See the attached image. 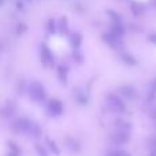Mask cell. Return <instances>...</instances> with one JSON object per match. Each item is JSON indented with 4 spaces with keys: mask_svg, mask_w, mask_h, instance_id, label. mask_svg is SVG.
Here are the masks:
<instances>
[{
    "mask_svg": "<svg viewBox=\"0 0 156 156\" xmlns=\"http://www.w3.org/2000/svg\"><path fill=\"white\" fill-rule=\"evenodd\" d=\"M119 93H121L125 99H129V100L134 99L136 94H137L134 89H133L132 86H129V85H125V86H122V88H119Z\"/></svg>",
    "mask_w": 156,
    "mask_h": 156,
    "instance_id": "8992f818",
    "label": "cell"
},
{
    "mask_svg": "<svg viewBox=\"0 0 156 156\" xmlns=\"http://www.w3.org/2000/svg\"><path fill=\"white\" fill-rule=\"evenodd\" d=\"M107 103H108V107L112 111H115V112H123V111L126 110L125 103L122 101V99L115 96V94H110V96L107 97Z\"/></svg>",
    "mask_w": 156,
    "mask_h": 156,
    "instance_id": "7a4b0ae2",
    "label": "cell"
},
{
    "mask_svg": "<svg viewBox=\"0 0 156 156\" xmlns=\"http://www.w3.org/2000/svg\"><path fill=\"white\" fill-rule=\"evenodd\" d=\"M104 38L107 40V43H108V44H111V45L115 47V48H118V47H119V38H118V37H115L114 34H105V36H104Z\"/></svg>",
    "mask_w": 156,
    "mask_h": 156,
    "instance_id": "9c48e42d",
    "label": "cell"
},
{
    "mask_svg": "<svg viewBox=\"0 0 156 156\" xmlns=\"http://www.w3.org/2000/svg\"><path fill=\"white\" fill-rule=\"evenodd\" d=\"M59 30L62 33L67 32V21H66V18H60V21H59Z\"/></svg>",
    "mask_w": 156,
    "mask_h": 156,
    "instance_id": "5bb4252c",
    "label": "cell"
},
{
    "mask_svg": "<svg viewBox=\"0 0 156 156\" xmlns=\"http://www.w3.org/2000/svg\"><path fill=\"white\" fill-rule=\"evenodd\" d=\"M130 140V133L125 132V130H116L111 136V143L116 144V145H123V144L129 143Z\"/></svg>",
    "mask_w": 156,
    "mask_h": 156,
    "instance_id": "3957f363",
    "label": "cell"
},
{
    "mask_svg": "<svg viewBox=\"0 0 156 156\" xmlns=\"http://www.w3.org/2000/svg\"><path fill=\"white\" fill-rule=\"evenodd\" d=\"M41 60L45 66H51L54 63V56H52L51 51H49L47 47H43L41 48Z\"/></svg>",
    "mask_w": 156,
    "mask_h": 156,
    "instance_id": "5b68a950",
    "label": "cell"
},
{
    "mask_svg": "<svg viewBox=\"0 0 156 156\" xmlns=\"http://www.w3.org/2000/svg\"><path fill=\"white\" fill-rule=\"evenodd\" d=\"M67 67H65V66H59V69H58V76L60 77V80L62 81H66V78H67Z\"/></svg>",
    "mask_w": 156,
    "mask_h": 156,
    "instance_id": "7c38bea8",
    "label": "cell"
},
{
    "mask_svg": "<svg viewBox=\"0 0 156 156\" xmlns=\"http://www.w3.org/2000/svg\"><path fill=\"white\" fill-rule=\"evenodd\" d=\"M116 126V130H125V132H129L130 127H132V125L129 123V122H125V121H118L115 123Z\"/></svg>",
    "mask_w": 156,
    "mask_h": 156,
    "instance_id": "30bf717a",
    "label": "cell"
},
{
    "mask_svg": "<svg viewBox=\"0 0 156 156\" xmlns=\"http://www.w3.org/2000/svg\"><path fill=\"white\" fill-rule=\"evenodd\" d=\"M149 40H151L154 44H156V34H149Z\"/></svg>",
    "mask_w": 156,
    "mask_h": 156,
    "instance_id": "e0dca14e",
    "label": "cell"
},
{
    "mask_svg": "<svg viewBox=\"0 0 156 156\" xmlns=\"http://www.w3.org/2000/svg\"><path fill=\"white\" fill-rule=\"evenodd\" d=\"M36 151L38 152V155H40V156H48V152H47L45 148H44V147H41L40 144H37V145H36Z\"/></svg>",
    "mask_w": 156,
    "mask_h": 156,
    "instance_id": "9a60e30c",
    "label": "cell"
},
{
    "mask_svg": "<svg viewBox=\"0 0 156 156\" xmlns=\"http://www.w3.org/2000/svg\"><path fill=\"white\" fill-rule=\"evenodd\" d=\"M29 93L30 97L36 101H41V100L45 99V89L40 82H33L29 86Z\"/></svg>",
    "mask_w": 156,
    "mask_h": 156,
    "instance_id": "6da1fadb",
    "label": "cell"
},
{
    "mask_svg": "<svg viewBox=\"0 0 156 156\" xmlns=\"http://www.w3.org/2000/svg\"><path fill=\"white\" fill-rule=\"evenodd\" d=\"M111 34H114L115 37H122L125 34V29L122 26V23H114L112 27H111Z\"/></svg>",
    "mask_w": 156,
    "mask_h": 156,
    "instance_id": "52a82bcc",
    "label": "cell"
},
{
    "mask_svg": "<svg viewBox=\"0 0 156 156\" xmlns=\"http://www.w3.org/2000/svg\"><path fill=\"white\" fill-rule=\"evenodd\" d=\"M81 40H82L81 34H78V33H71V36H70V44L73 47L78 48V47L81 45Z\"/></svg>",
    "mask_w": 156,
    "mask_h": 156,
    "instance_id": "ba28073f",
    "label": "cell"
},
{
    "mask_svg": "<svg viewBox=\"0 0 156 156\" xmlns=\"http://www.w3.org/2000/svg\"><path fill=\"white\" fill-rule=\"evenodd\" d=\"M47 110H48L49 115L52 116H59L63 112V104L60 100L58 99H51L47 104Z\"/></svg>",
    "mask_w": 156,
    "mask_h": 156,
    "instance_id": "277c9868",
    "label": "cell"
},
{
    "mask_svg": "<svg viewBox=\"0 0 156 156\" xmlns=\"http://www.w3.org/2000/svg\"><path fill=\"white\" fill-rule=\"evenodd\" d=\"M110 156H130L127 152H125V151H121V149H118V151H114V152H111Z\"/></svg>",
    "mask_w": 156,
    "mask_h": 156,
    "instance_id": "2e32d148",
    "label": "cell"
},
{
    "mask_svg": "<svg viewBox=\"0 0 156 156\" xmlns=\"http://www.w3.org/2000/svg\"><path fill=\"white\" fill-rule=\"evenodd\" d=\"M4 2H5V0H0V5H3V4H4Z\"/></svg>",
    "mask_w": 156,
    "mask_h": 156,
    "instance_id": "d6986e66",
    "label": "cell"
},
{
    "mask_svg": "<svg viewBox=\"0 0 156 156\" xmlns=\"http://www.w3.org/2000/svg\"><path fill=\"white\" fill-rule=\"evenodd\" d=\"M149 156H156V148L151 149V154H149Z\"/></svg>",
    "mask_w": 156,
    "mask_h": 156,
    "instance_id": "ac0fdd59",
    "label": "cell"
},
{
    "mask_svg": "<svg viewBox=\"0 0 156 156\" xmlns=\"http://www.w3.org/2000/svg\"><path fill=\"white\" fill-rule=\"evenodd\" d=\"M8 145H10V152H8L7 156H19V148L15 145V144L10 143Z\"/></svg>",
    "mask_w": 156,
    "mask_h": 156,
    "instance_id": "4fadbf2b",
    "label": "cell"
},
{
    "mask_svg": "<svg viewBox=\"0 0 156 156\" xmlns=\"http://www.w3.org/2000/svg\"><path fill=\"white\" fill-rule=\"evenodd\" d=\"M47 144H48L49 149H51V151L54 152L55 155H59V154H60V151H59V148H58V147H56V144H55V141H52L51 138H47Z\"/></svg>",
    "mask_w": 156,
    "mask_h": 156,
    "instance_id": "8fae6325",
    "label": "cell"
}]
</instances>
